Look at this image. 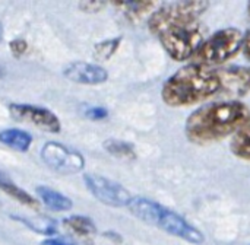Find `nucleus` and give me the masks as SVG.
Masks as SVG:
<instances>
[{"label":"nucleus","instance_id":"obj_22","mask_svg":"<svg viewBox=\"0 0 250 245\" xmlns=\"http://www.w3.org/2000/svg\"><path fill=\"white\" fill-rule=\"evenodd\" d=\"M104 4L105 1H81L79 7L85 12H98L104 7Z\"/></svg>","mask_w":250,"mask_h":245},{"label":"nucleus","instance_id":"obj_7","mask_svg":"<svg viewBox=\"0 0 250 245\" xmlns=\"http://www.w3.org/2000/svg\"><path fill=\"white\" fill-rule=\"evenodd\" d=\"M83 181L91 194L103 205L111 207H123L127 206L132 200L130 193L122 184L107 177L98 174H86L83 175Z\"/></svg>","mask_w":250,"mask_h":245},{"label":"nucleus","instance_id":"obj_20","mask_svg":"<svg viewBox=\"0 0 250 245\" xmlns=\"http://www.w3.org/2000/svg\"><path fill=\"white\" fill-rule=\"evenodd\" d=\"M85 115L89 118V120H94V121H98V120H104L108 117V111L104 108V107H91L85 111Z\"/></svg>","mask_w":250,"mask_h":245},{"label":"nucleus","instance_id":"obj_23","mask_svg":"<svg viewBox=\"0 0 250 245\" xmlns=\"http://www.w3.org/2000/svg\"><path fill=\"white\" fill-rule=\"evenodd\" d=\"M41 245H75L72 241L66 240V238H48L44 240Z\"/></svg>","mask_w":250,"mask_h":245},{"label":"nucleus","instance_id":"obj_4","mask_svg":"<svg viewBox=\"0 0 250 245\" xmlns=\"http://www.w3.org/2000/svg\"><path fill=\"white\" fill-rule=\"evenodd\" d=\"M208 7H209V1H201V0L173 1L164 4L149 16L148 28L154 35L160 37L163 32L168 29L195 25L198 23V19L207 12Z\"/></svg>","mask_w":250,"mask_h":245},{"label":"nucleus","instance_id":"obj_9","mask_svg":"<svg viewBox=\"0 0 250 245\" xmlns=\"http://www.w3.org/2000/svg\"><path fill=\"white\" fill-rule=\"evenodd\" d=\"M220 80L218 95H226L230 101H239L250 92V67L248 66H227L215 70Z\"/></svg>","mask_w":250,"mask_h":245},{"label":"nucleus","instance_id":"obj_12","mask_svg":"<svg viewBox=\"0 0 250 245\" xmlns=\"http://www.w3.org/2000/svg\"><path fill=\"white\" fill-rule=\"evenodd\" d=\"M37 196L41 199V202L50 209V210H54V212H67L72 209V200L66 196H63L62 193L50 188V187H45V186H40L37 187Z\"/></svg>","mask_w":250,"mask_h":245},{"label":"nucleus","instance_id":"obj_1","mask_svg":"<svg viewBox=\"0 0 250 245\" xmlns=\"http://www.w3.org/2000/svg\"><path fill=\"white\" fill-rule=\"evenodd\" d=\"M250 126V110L240 101H217L189 114L185 133L195 145H209L237 134Z\"/></svg>","mask_w":250,"mask_h":245},{"label":"nucleus","instance_id":"obj_6","mask_svg":"<svg viewBox=\"0 0 250 245\" xmlns=\"http://www.w3.org/2000/svg\"><path fill=\"white\" fill-rule=\"evenodd\" d=\"M158 38L164 50L176 61L189 60L192 56L196 54V51L205 41L204 31L199 23L168 29L163 32Z\"/></svg>","mask_w":250,"mask_h":245},{"label":"nucleus","instance_id":"obj_21","mask_svg":"<svg viewBox=\"0 0 250 245\" xmlns=\"http://www.w3.org/2000/svg\"><path fill=\"white\" fill-rule=\"evenodd\" d=\"M9 47H10V51L16 56V57H21L25 51H26V42L23 41V39H21V38H16V39H13L10 44H9Z\"/></svg>","mask_w":250,"mask_h":245},{"label":"nucleus","instance_id":"obj_18","mask_svg":"<svg viewBox=\"0 0 250 245\" xmlns=\"http://www.w3.org/2000/svg\"><path fill=\"white\" fill-rule=\"evenodd\" d=\"M120 42H122V37H116V38H110V39H104V41L98 42L94 47V56H95V58L97 60H101V61L108 60L117 51Z\"/></svg>","mask_w":250,"mask_h":245},{"label":"nucleus","instance_id":"obj_17","mask_svg":"<svg viewBox=\"0 0 250 245\" xmlns=\"http://www.w3.org/2000/svg\"><path fill=\"white\" fill-rule=\"evenodd\" d=\"M104 149L120 159H135L136 158V152L132 143L129 142H123V140H117V139H108L104 142Z\"/></svg>","mask_w":250,"mask_h":245},{"label":"nucleus","instance_id":"obj_5","mask_svg":"<svg viewBox=\"0 0 250 245\" xmlns=\"http://www.w3.org/2000/svg\"><path fill=\"white\" fill-rule=\"evenodd\" d=\"M243 41L245 35L240 29L233 26L220 29L202 42L195 54V63L207 67L226 63L243 48Z\"/></svg>","mask_w":250,"mask_h":245},{"label":"nucleus","instance_id":"obj_19","mask_svg":"<svg viewBox=\"0 0 250 245\" xmlns=\"http://www.w3.org/2000/svg\"><path fill=\"white\" fill-rule=\"evenodd\" d=\"M114 3L116 6L125 9L129 15H133V16H141V15H145L146 12H149L152 7H154V3L155 1H145V0H122V1H111Z\"/></svg>","mask_w":250,"mask_h":245},{"label":"nucleus","instance_id":"obj_24","mask_svg":"<svg viewBox=\"0 0 250 245\" xmlns=\"http://www.w3.org/2000/svg\"><path fill=\"white\" fill-rule=\"evenodd\" d=\"M243 53H245V56H246V58H249L250 60V31L245 35V41H243Z\"/></svg>","mask_w":250,"mask_h":245},{"label":"nucleus","instance_id":"obj_13","mask_svg":"<svg viewBox=\"0 0 250 245\" xmlns=\"http://www.w3.org/2000/svg\"><path fill=\"white\" fill-rule=\"evenodd\" d=\"M0 142L18 152H26L32 143V136L21 129H7L0 132Z\"/></svg>","mask_w":250,"mask_h":245},{"label":"nucleus","instance_id":"obj_16","mask_svg":"<svg viewBox=\"0 0 250 245\" xmlns=\"http://www.w3.org/2000/svg\"><path fill=\"white\" fill-rule=\"evenodd\" d=\"M230 151L236 158L250 161V126L233 136L230 142Z\"/></svg>","mask_w":250,"mask_h":245},{"label":"nucleus","instance_id":"obj_11","mask_svg":"<svg viewBox=\"0 0 250 245\" xmlns=\"http://www.w3.org/2000/svg\"><path fill=\"white\" fill-rule=\"evenodd\" d=\"M63 76L72 82L82 85H100L108 79V73L103 66L86 61L70 63L64 67Z\"/></svg>","mask_w":250,"mask_h":245},{"label":"nucleus","instance_id":"obj_3","mask_svg":"<svg viewBox=\"0 0 250 245\" xmlns=\"http://www.w3.org/2000/svg\"><path fill=\"white\" fill-rule=\"evenodd\" d=\"M127 209L139 221L151 226H157L161 231L177 237L186 243L202 244L205 241L204 234L196 226L188 222L182 215L164 207L158 202H154L146 197H132L130 203L127 205Z\"/></svg>","mask_w":250,"mask_h":245},{"label":"nucleus","instance_id":"obj_2","mask_svg":"<svg viewBox=\"0 0 250 245\" xmlns=\"http://www.w3.org/2000/svg\"><path fill=\"white\" fill-rule=\"evenodd\" d=\"M220 92V80L215 70L192 63L179 69L170 76L163 88L161 98L166 105L173 108L192 107Z\"/></svg>","mask_w":250,"mask_h":245},{"label":"nucleus","instance_id":"obj_10","mask_svg":"<svg viewBox=\"0 0 250 245\" xmlns=\"http://www.w3.org/2000/svg\"><path fill=\"white\" fill-rule=\"evenodd\" d=\"M9 113L15 120L32 124L48 133H59L62 129L57 115L42 107H37L31 104H10Z\"/></svg>","mask_w":250,"mask_h":245},{"label":"nucleus","instance_id":"obj_25","mask_svg":"<svg viewBox=\"0 0 250 245\" xmlns=\"http://www.w3.org/2000/svg\"><path fill=\"white\" fill-rule=\"evenodd\" d=\"M1 38H3V26L0 23V41H1Z\"/></svg>","mask_w":250,"mask_h":245},{"label":"nucleus","instance_id":"obj_15","mask_svg":"<svg viewBox=\"0 0 250 245\" xmlns=\"http://www.w3.org/2000/svg\"><path fill=\"white\" fill-rule=\"evenodd\" d=\"M63 225L73 232L75 235L81 237V238H92L97 234V228L95 224L92 222V219L86 218V216H69L63 221Z\"/></svg>","mask_w":250,"mask_h":245},{"label":"nucleus","instance_id":"obj_26","mask_svg":"<svg viewBox=\"0 0 250 245\" xmlns=\"http://www.w3.org/2000/svg\"><path fill=\"white\" fill-rule=\"evenodd\" d=\"M248 13H249V18H250V1H249V6H248Z\"/></svg>","mask_w":250,"mask_h":245},{"label":"nucleus","instance_id":"obj_14","mask_svg":"<svg viewBox=\"0 0 250 245\" xmlns=\"http://www.w3.org/2000/svg\"><path fill=\"white\" fill-rule=\"evenodd\" d=\"M0 190L1 191H4L6 194H9L10 197H13L15 200H18L19 203H22V205H25V206H29V207H38V203H37V200L31 196V194H28L25 190H22L19 186H16L6 174H3L1 171H0Z\"/></svg>","mask_w":250,"mask_h":245},{"label":"nucleus","instance_id":"obj_8","mask_svg":"<svg viewBox=\"0 0 250 245\" xmlns=\"http://www.w3.org/2000/svg\"><path fill=\"white\" fill-rule=\"evenodd\" d=\"M41 159L54 171L75 174L83 170L85 159L81 153L67 149L57 142H48L41 149Z\"/></svg>","mask_w":250,"mask_h":245}]
</instances>
